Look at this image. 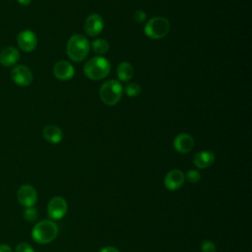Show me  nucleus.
I'll list each match as a JSON object with an SVG mask.
<instances>
[{
	"mask_svg": "<svg viewBox=\"0 0 252 252\" xmlns=\"http://www.w3.org/2000/svg\"><path fill=\"white\" fill-rule=\"evenodd\" d=\"M58 234L57 224L50 220H43L35 223L32 230V239L39 244H47L53 241Z\"/></svg>",
	"mask_w": 252,
	"mask_h": 252,
	"instance_id": "f257e3e1",
	"label": "nucleus"
},
{
	"mask_svg": "<svg viewBox=\"0 0 252 252\" xmlns=\"http://www.w3.org/2000/svg\"><path fill=\"white\" fill-rule=\"evenodd\" d=\"M90 43L87 37L82 34L72 35L67 43V54L75 62L83 61L89 54Z\"/></svg>",
	"mask_w": 252,
	"mask_h": 252,
	"instance_id": "f03ea898",
	"label": "nucleus"
},
{
	"mask_svg": "<svg viewBox=\"0 0 252 252\" xmlns=\"http://www.w3.org/2000/svg\"><path fill=\"white\" fill-rule=\"evenodd\" d=\"M110 71V63L101 56L91 58L84 67L85 75L91 80H100L105 78Z\"/></svg>",
	"mask_w": 252,
	"mask_h": 252,
	"instance_id": "7ed1b4c3",
	"label": "nucleus"
},
{
	"mask_svg": "<svg viewBox=\"0 0 252 252\" xmlns=\"http://www.w3.org/2000/svg\"><path fill=\"white\" fill-rule=\"evenodd\" d=\"M123 88L116 80H109L103 83L99 90L100 99L107 105H115L122 96Z\"/></svg>",
	"mask_w": 252,
	"mask_h": 252,
	"instance_id": "20e7f679",
	"label": "nucleus"
},
{
	"mask_svg": "<svg viewBox=\"0 0 252 252\" xmlns=\"http://www.w3.org/2000/svg\"><path fill=\"white\" fill-rule=\"evenodd\" d=\"M169 32V23L163 17H155L147 22L145 26V33L153 39L164 37Z\"/></svg>",
	"mask_w": 252,
	"mask_h": 252,
	"instance_id": "39448f33",
	"label": "nucleus"
},
{
	"mask_svg": "<svg viewBox=\"0 0 252 252\" xmlns=\"http://www.w3.org/2000/svg\"><path fill=\"white\" fill-rule=\"evenodd\" d=\"M17 198L23 207L31 208L33 207L37 201V193L33 186L30 184H24L18 189Z\"/></svg>",
	"mask_w": 252,
	"mask_h": 252,
	"instance_id": "423d86ee",
	"label": "nucleus"
},
{
	"mask_svg": "<svg viewBox=\"0 0 252 252\" xmlns=\"http://www.w3.org/2000/svg\"><path fill=\"white\" fill-rule=\"evenodd\" d=\"M67 202L60 196L53 197L47 205V214L51 220H60L67 213Z\"/></svg>",
	"mask_w": 252,
	"mask_h": 252,
	"instance_id": "0eeeda50",
	"label": "nucleus"
},
{
	"mask_svg": "<svg viewBox=\"0 0 252 252\" xmlns=\"http://www.w3.org/2000/svg\"><path fill=\"white\" fill-rule=\"evenodd\" d=\"M11 79L18 86L27 87L32 82L33 76H32V72L29 67L25 65H18L12 69Z\"/></svg>",
	"mask_w": 252,
	"mask_h": 252,
	"instance_id": "6e6552de",
	"label": "nucleus"
},
{
	"mask_svg": "<svg viewBox=\"0 0 252 252\" xmlns=\"http://www.w3.org/2000/svg\"><path fill=\"white\" fill-rule=\"evenodd\" d=\"M19 47L25 52L32 51L37 44V37L35 33L30 30L22 31L17 37Z\"/></svg>",
	"mask_w": 252,
	"mask_h": 252,
	"instance_id": "1a4fd4ad",
	"label": "nucleus"
},
{
	"mask_svg": "<svg viewBox=\"0 0 252 252\" xmlns=\"http://www.w3.org/2000/svg\"><path fill=\"white\" fill-rule=\"evenodd\" d=\"M103 20L97 14L90 15L85 21V32L90 36H95L101 32L103 30Z\"/></svg>",
	"mask_w": 252,
	"mask_h": 252,
	"instance_id": "9d476101",
	"label": "nucleus"
},
{
	"mask_svg": "<svg viewBox=\"0 0 252 252\" xmlns=\"http://www.w3.org/2000/svg\"><path fill=\"white\" fill-rule=\"evenodd\" d=\"M184 180H185L184 173L181 170L172 169L165 175L163 184L166 189L170 191H174L179 189L183 185Z\"/></svg>",
	"mask_w": 252,
	"mask_h": 252,
	"instance_id": "9b49d317",
	"label": "nucleus"
},
{
	"mask_svg": "<svg viewBox=\"0 0 252 252\" xmlns=\"http://www.w3.org/2000/svg\"><path fill=\"white\" fill-rule=\"evenodd\" d=\"M53 74L57 79L61 81H67L73 78L75 74V69L70 62L62 60L55 63L53 67Z\"/></svg>",
	"mask_w": 252,
	"mask_h": 252,
	"instance_id": "f8f14e48",
	"label": "nucleus"
},
{
	"mask_svg": "<svg viewBox=\"0 0 252 252\" xmlns=\"http://www.w3.org/2000/svg\"><path fill=\"white\" fill-rule=\"evenodd\" d=\"M194 139L189 134H179L175 137L173 141V148L181 154H185L190 152L194 147Z\"/></svg>",
	"mask_w": 252,
	"mask_h": 252,
	"instance_id": "ddd939ff",
	"label": "nucleus"
},
{
	"mask_svg": "<svg viewBox=\"0 0 252 252\" xmlns=\"http://www.w3.org/2000/svg\"><path fill=\"white\" fill-rule=\"evenodd\" d=\"M20 59V52L16 47L8 46L0 51V64L5 67L15 65Z\"/></svg>",
	"mask_w": 252,
	"mask_h": 252,
	"instance_id": "4468645a",
	"label": "nucleus"
},
{
	"mask_svg": "<svg viewBox=\"0 0 252 252\" xmlns=\"http://www.w3.org/2000/svg\"><path fill=\"white\" fill-rule=\"evenodd\" d=\"M42 134L44 139L51 144H58L63 138V132L61 129L54 125H47L43 128Z\"/></svg>",
	"mask_w": 252,
	"mask_h": 252,
	"instance_id": "2eb2a0df",
	"label": "nucleus"
},
{
	"mask_svg": "<svg viewBox=\"0 0 252 252\" xmlns=\"http://www.w3.org/2000/svg\"><path fill=\"white\" fill-rule=\"evenodd\" d=\"M215 161V155L208 151H202L194 156L193 162L198 168H206Z\"/></svg>",
	"mask_w": 252,
	"mask_h": 252,
	"instance_id": "dca6fc26",
	"label": "nucleus"
},
{
	"mask_svg": "<svg viewBox=\"0 0 252 252\" xmlns=\"http://www.w3.org/2000/svg\"><path fill=\"white\" fill-rule=\"evenodd\" d=\"M116 72H117L118 78L123 82H127V81L131 80L134 75V69H133L132 65L128 62L120 63L117 67Z\"/></svg>",
	"mask_w": 252,
	"mask_h": 252,
	"instance_id": "f3484780",
	"label": "nucleus"
},
{
	"mask_svg": "<svg viewBox=\"0 0 252 252\" xmlns=\"http://www.w3.org/2000/svg\"><path fill=\"white\" fill-rule=\"evenodd\" d=\"M92 48L97 54H104V53H106L108 51L109 44H108V42L105 39L97 38V39L93 41Z\"/></svg>",
	"mask_w": 252,
	"mask_h": 252,
	"instance_id": "a211bd4d",
	"label": "nucleus"
},
{
	"mask_svg": "<svg viewBox=\"0 0 252 252\" xmlns=\"http://www.w3.org/2000/svg\"><path fill=\"white\" fill-rule=\"evenodd\" d=\"M125 93L128 96H137L141 93V87L136 83H129L125 88Z\"/></svg>",
	"mask_w": 252,
	"mask_h": 252,
	"instance_id": "6ab92c4d",
	"label": "nucleus"
},
{
	"mask_svg": "<svg viewBox=\"0 0 252 252\" xmlns=\"http://www.w3.org/2000/svg\"><path fill=\"white\" fill-rule=\"evenodd\" d=\"M38 217V214H37V210L33 207H31V208H26L25 212H24V219L29 221V222H32L34 220H36Z\"/></svg>",
	"mask_w": 252,
	"mask_h": 252,
	"instance_id": "aec40b11",
	"label": "nucleus"
},
{
	"mask_svg": "<svg viewBox=\"0 0 252 252\" xmlns=\"http://www.w3.org/2000/svg\"><path fill=\"white\" fill-rule=\"evenodd\" d=\"M185 179L191 183H197L200 178H201V175H200V172L198 170H195V169H190L187 171V173L184 175Z\"/></svg>",
	"mask_w": 252,
	"mask_h": 252,
	"instance_id": "412c9836",
	"label": "nucleus"
},
{
	"mask_svg": "<svg viewBox=\"0 0 252 252\" xmlns=\"http://www.w3.org/2000/svg\"><path fill=\"white\" fill-rule=\"evenodd\" d=\"M201 250H202V252H216L217 247L214 242H212L210 240H205L201 244Z\"/></svg>",
	"mask_w": 252,
	"mask_h": 252,
	"instance_id": "4be33fe9",
	"label": "nucleus"
},
{
	"mask_svg": "<svg viewBox=\"0 0 252 252\" xmlns=\"http://www.w3.org/2000/svg\"><path fill=\"white\" fill-rule=\"evenodd\" d=\"M15 252H34V250L29 243L21 242L16 246Z\"/></svg>",
	"mask_w": 252,
	"mask_h": 252,
	"instance_id": "5701e85b",
	"label": "nucleus"
},
{
	"mask_svg": "<svg viewBox=\"0 0 252 252\" xmlns=\"http://www.w3.org/2000/svg\"><path fill=\"white\" fill-rule=\"evenodd\" d=\"M134 19L137 23H143L146 20V13L143 10H137L134 13Z\"/></svg>",
	"mask_w": 252,
	"mask_h": 252,
	"instance_id": "b1692460",
	"label": "nucleus"
},
{
	"mask_svg": "<svg viewBox=\"0 0 252 252\" xmlns=\"http://www.w3.org/2000/svg\"><path fill=\"white\" fill-rule=\"evenodd\" d=\"M99 252H120V251L113 246H106V247L101 248Z\"/></svg>",
	"mask_w": 252,
	"mask_h": 252,
	"instance_id": "393cba45",
	"label": "nucleus"
},
{
	"mask_svg": "<svg viewBox=\"0 0 252 252\" xmlns=\"http://www.w3.org/2000/svg\"><path fill=\"white\" fill-rule=\"evenodd\" d=\"M0 252H13L8 244H0Z\"/></svg>",
	"mask_w": 252,
	"mask_h": 252,
	"instance_id": "a878e982",
	"label": "nucleus"
},
{
	"mask_svg": "<svg viewBox=\"0 0 252 252\" xmlns=\"http://www.w3.org/2000/svg\"><path fill=\"white\" fill-rule=\"evenodd\" d=\"M17 1H18L19 4H21L23 6H28L32 2V0H17Z\"/></svg>",
	"mask_w": 252,
	"mask_h": 252,
	"instance_id": "bb28decb",
	"label": "nucleus"
}]
</instances>
